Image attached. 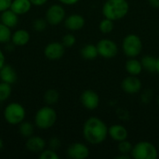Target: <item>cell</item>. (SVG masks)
<instances>
[{"mask_svg":"<svg viewBox=\"0 0 159 159\" xmlns=\"http://www.w3.org/2000/svg\"><path fill=\"white\" fill-rule=\"evenodd\" d=\"M82 133L87 143L97 145L106 140L108 136V127L99 117L92 116L84 123Z\"/></svg>","mask_w":159,"mask_h":159,"instance_id":"1","label":"cell"},{"mask_svg":"<svg viewBox=\"0 0 159 159\" xmlns=\"http://www.w3.org/2000/svg\"><path fill=\"white\" fill-rule=\"evenodd\" d=\"M129 11V4L127 0H106L102 6L103 17L114 21L125 18Z\"/></svg>","mask_w":159,"mask_h":159,"instance_id":"2","label":"cell"},{"mask_svg":"<svg viewBox=\"0 0 159 159\" xmlns=\"http://www.w3.org/2000/svg\"><path fill=\"white\" fill-rule=\"evenodd\" d=\"M34 124L40 129L52 128L57 121V112L50 106H44L37 110L34 115Z\"/></svg>","mask_w":159,"mask_h":159,"instance_id":"3","label":"cell"},{"mask_svg":"<svg viewBox=\"0 0 159 159\" xmlns=\"http://www.w3.org/2000/svg\"><path fill=\"white\" fill-rule=\"evenodd\" d=\"M26 116L25 108L22 104L19 102H10L8 103L3 112V116L5 121L12 126H17L24 121Z\"/></svg>","mask_w":159,"mask_h":159,"instance_id":"4","label":"cell"},{"mask_svg":"<svg viewBox=\"0 0 159 159\" xmlns=\"http://www.w3.org/2000/svg\"><path fill=\"white\" fill-rule=\"evenodd\" d=\"M130 157L134 159H157L158 151L152 143L142 141L133 145Z\"/></svg>","mask_w":159,"mask_h":159,"instance_id":"5","label":"cell"},{"mask_svg":"<svg viewBox=\"0 0 159 159\" xmlns=\"http://www.w3.org/2000/svg\"><path fill=\"white\" fill-rule=\"evenodd\" d=\"M122 49L128 58H137L143 50V41L134 34L126 35L122 42Z\"/></svg>","mask_w":159,"mask_h":159,"instance_id":"6","label":"cell"},{"mask_svg":"<svg viewBox=\"0 0 159 159\" xmlns=\"http://www.w3.org/2000/svg\"><path fill=\"white\" fill-rule=\"evenodd\" d=\"M66 13L64 7L60 4H53L46 11V20L48 24L56 26L64 21Z\"/></svg>","mask_w":159,"mask_h":159,"instance_id":"7","label":"cell"},{"mask_svg":"<svg viewBox=\"0 0 159 159\" xmlns=\"http://www.w3.org/2000/svg\"><path fill=\"white\" fill-rule=\"evenodd\" d=\"M99 56L104 59H113L118 53V47L116 43L109 38H103L97 43Z\"/></svg>","mask_w":159,"mask_h":159,"instance_id":"8","label":"cell"},{"mask_svg":"<svg viewBox=\"0 0 159 159\" xmlns=\"http://www.w3.org/2000/svg\"><path fill=\"white\" fill-rule=\"evenodd\" d=\"M80 102L87 110L93 111L100 105V96L92 89H86L80 95Z\"/></svg>","mask_w":159,"mask_h":159,"instance_id":"9","label":"cell"},{"mask_svg":"<svg viewBox=\"0 0 159 159\" xmlns=\"http://www.w3.org/2000/svg\"><path fill=\"white\" fill-rule=\"evenodd\" d=\"M143 84L139 77L136 75H129L125 77L121 82V89L123 91L129 95H135L142 90Z\"/></svg>","mask_w":159,"mask_h":159,"instance_id":"10","label":"cell"},{"mask_svg":"<svg viewBox=\"0 0 159 159\" xmlns=\"http://www.w3.org/2000/svg\"><path fill=\"white\" fill-rule=\"evenodd\" d=\"M65 52V47L60 42L48 43L44 48V55L50 61H57L62 58Z\"/></svg>","mask_w":159,"mask_h":159,"instance_id":"11","label":"cell"},{"mask_svg":"<svg viewBox=\"0 0 159 159\" xmlns=\"http://www.w3.org/2000/svg\"><path fill=\"white\" fill-rule=\"evenodd\" d=\"M67 156L72 159H86L89 156V149L83 143H74L67 148Z\"/></svg>","mask_w":159,"mask_h":159,"instance_id":"12","label":"cell"},{"mask_svg":"<svg viewBox=\"0 0 159 159\" xmlns=\"http://www.w3.org/2000/svg\"><path fill=\"white\" fill-rule=\"evenodd\" d=\"M85 18L80 14H71L64 19V26L69 31H78L85 26Z\"/></svg>","mask_w":159,"mask_h":159,"instance_id":"13","label":"cell"},{"mask_svg":"<svg viewBox=\"0 0 159 159\" xmlns=\"http://www.w3.org/2000/svg\"><path fill=\"white\" fill-rule=\"evenodd\" d=\"M46 141L40 136L32 135L31 137L27 138L25 143L26 149L31 153H41L46 148Z\"/></svg>","mask_w":159,"mask_h":159,"instance_id":"14","label":"cell"},{"mask_svg":"<svg viewBox=\"0 0 159 159\" xmlns=\"http://www.w3.org/2000/svg\"><path fill=\"white\" fill-rule=\"evenodd\" d=\"M108 136L112 140L119 143L121 141L128 139L129 131L124 126L116 124V125H112L110 128H108Z\"/></svg>","mask_w":159,"mask_h":159,"instance_id":"15","label":"cell"},{"mask_svg":"<svg viewBox=\"0 0 159 159\" xmlns=\"http://www.w3.org/2000/svg\"><path fill=\"white\" fill-rule=\"evenodd\" d=\"M18 75L16 70L10 64H4V66L0 69V79L2 82L8 83L10 85L14 84L17 81Z\"/></svg>","mask_w":159,"mask_h":159,"instance_id":"16","label":"cell"},{"mask_svg":"<svg viewBox=\"0 0 159 159\" xmlns=\"http://www.w3.org/2000/svg\"><path fill=\"white\" fill-rule=\"evenodd\" d=\"M30 34L25 29H18L11 34L10 42L13 43L17 47H22L29 43L30 41Z\"/></svg>","mask_w":159,"mask_h":159,"instance_id":"17","label":"cell"},{"mask_svg":"<svg viewBox=\"0 0 159 159\" xmlns=\"http://www.w3.org/2000/svg\"><path fill=\"white\" fill-rule=\"evenodd\" d=\"M32 6L30 0H12L9 8L20 16L28 13L31 10Z\"/></svg>","mask_w":159,"mask_h":159,"instance_id":"18","label":"cell"},{"mask_svg":"<svg viewBox=\"0 0 159 159\" xmlns=\"http://www.w3.org/2000/svg\"><path fill=\"white\" fill-rule=\"evenodd\" d=\"M0 21L7 25L9 28H13L17 26L19 22V15H17L15 12H13L10 8L4 10L1 12L0 15Z\"/></svg>","mask_w":159,"mask_h":159,"instance_id":"19","label":"cell"},{"mask_svg":"<svg viewBox=\"0 0 159 159\" xmlns=\"http://www.w3.org/2000/svg\"><path fill=\"white\" fill-rule=\"evenodd\" d=\"M125 69L129 75H136V76H138L143 70L141 61L137 60L136 58H129L126 61Z\"/></svg>","mask_w":159,"mask_h":159,"instance_id":"20","label":"cell"},{"mask_svg":"<svg viewBox=\"0 0 159 159\" xmlns=\"http://www.w3.org/2000/svg\"><path fill=\"white\" fill-rule=\"evenodd\" d=\"M81 57L86 60H94L99 56L97 46L93 44H87L85 45L80 51Z\"/></svg>","mask_w":159,"mask_h":159,"instance_id":"21","label":"cell"},{"mask_svg":"<svg viewBox=\"0 0 159 159\" xmlns=\"http://www.w3.org/2000/svg\"><path fill=\"white\" fill-rule=\"evenodd\" d=\"M143 70L148 73H157V58L151 55H145L141 60Z\"/></svg>","mask_w":159,"mask_h":159,"instance_id":"22","label":"cell"},{"mask_svg":"<svg viewBox=\"0 0 159 159\" xmlns=\"http://www.w3.org/2000/svg\"><path fill=\"white\" fill-rule=\"evenodd\" d=\"M60 99V94L58 90L54 89H48L45 94H44V101L48 105H53L59 102Z\"/></svg>","mask_w":159,"mask_h":159,"instance_id":"23","label":"cell"},{"mask_svg":"<svg viewBox=\"0 0 159 159\" xmlns=\"http://www.w3.org/2000/svg\"><path fill=\"white\" fill-rule=\"evenodd\" d=\"M19 126V132L20 134L24 137V138H29L34 134V125L28 121H22L20 124L18 125Z\"/></svg>","mask_w":159,"mask_h":159,"instance_id":"24","label":"cell"},{"mask_svg":"<svg viewBox=\"0 0 159 159\" xmlns=\"http://www.w3.org/2000/svg\"><path fill=\"white\" fill-rule=\"evenodd\" d=\"M11 28L0 21V44H7L11 39Z\"/></svg>","mask_w":159,"mask_h":159,"instance_id":"25","label":"cell"},{"mask_svg":"<svg viewBox=\"0 0 159 159\" xmlns=\"http://www.w3.org/2000/svg\"><path fill=\"white\" fill-rule=\"evenodd\" d=\"M99 29L104 34L112 33L113 30L115 29L114 20H112L110 19H107V18H104L103 20H101V22L99 24Z\"/></svg>","mask_w":159,"mask_h":159,"instance_id":"26","label":"cell"},{"mask_svg":"<svg viewBox=\"0 0 159 159\" xmlns=\"http://www.w3.org/2000/svg\"><path fill=\"white\" fill-rule=\"evenodd\" d=\"M11 92H12L11 85L1 81V83H0V102L7 101L10 97Z\"/></svg>","mask_w":159,"mask_h":159,"instance_id":"27","label":"cell"},{"mask_svg":"<svg viewBox=\"0 0 159 159\" xmlns=\"http://www.w3.org/2000/svg\"><path fill=\"white\" fill-rule=\"evenodd\" d=\"M133 145L130 142L124 140L118 143L117 145V150L120 154H125V155H130L131 151H132Z\"/></svg>","mask_w":159,"mask_h":159,"instance_id":"28","label":"cell"},{"mask_svg":"<svg viewBox=\"0 0 159 159\" xmlns=\"http://www.w3.org/2000/svg\"><path fill=\"white\" fill-rule=\"evenodd\" d=\"M39 158L40 159H59L60 157L56 153L55 150L52 149H44L41 153H39Z\"/></svg>","mask_w":159,"mask_h":159,"instance_id":"29","label":"cell"},{"mask_svg":"<svg viewBox=\"0 0 159 159\" xmlns=\"http://www.w3.org/2000/svg\"><path fill=\"white\" fill-rule=\"evenodd\" d=\"M48 25V21L46 20V19H42V18H38L35 19L33 21V29L36 32H42L47 28Z\"/></svg>","mask_w":159,"mask_h":159,"instance_id":"30","label":"cell"},{"mask_svg":"<svg viewBox=\"0 0 159 159\" xmlns=\"http://www.w3.org/2000/svg\"><path fill=\"white\" fill-rule=\"evenodd\" d=\"M76 42V38L73 34H66L62 36L61 43L65 48H72Z\"/></svg>","mask_w":159,"mask_h":159,"instance_id":"31","label":"cell"},{"mask_svg":"<svg viewBox=\"0 0 159 159\" xmlns=\"http://www.w3.org/2000/svg\"><path fill=\"white\" fill-rule=\"evenodd\" d=\"M48 147L52 150H58L61 147V141L58 137H52L48 141Z\"/></svg>","mask_w":159,"mask_h":159,"instance_id":"32","label":"cell"},{"mask_svg":"<svg viewBox=\"0 0 159 159\" xmlns=\"http://www.w3.org/2000/svg\"><path fill=\"white\" fill-rule=\"evenodd\" d=\"M152 97H153V91L150 89H146L142 94V102L144 103H148L150 102V100L152 99Z\"/></svg>","mask_w":159,"mask_h":159,"instance_id":"33","label":"cell"},{"mask_svg":"<svg viewBox=\"0 0 159 159\" xmlns=\"http://www.w3.org/2000/svg\"><path fill=\"white\" fill-rule=\"evenodd\" d=\"M12 0H0V13L10 7Z\"/></svg>","mask_w":159,"mask_h":159,"instance_id":"34","label":"cell"},{"mask_svg":"<svg viewBox=\"0 0 159 159\" xmlns=\"http://www.w3.org/2000/svg\"><path fill=\"white\" fill-rule=\"evenodd\" d=\"M58 1L66 6H74L75 4H77L80 0H58Z\"/></svg>","mask_w":159,"mask_h":159,"instance_id":"35","label":"cell"},{"mask_svg":"<svg viewBox=\"0 0 159 159\" xmlns=\"http://www.w3.org/2000/svg\"><path fill=\"white\" fill-rule=\"evenodd\" d=\"M32 5L33 6H36V7H41V6H44L48 0H30Z\"/></svg>","mask_w":159,"mask_h":159,"instance_id":"36","label":"cell"},{"mask_svg":"<svg viewBox=\"0 0 159 159\" xmlns=\"http://www.w3.org/2000/svg\"><path fill=\"white\" fill-rule=\"evenodd\" d=\"M6 63V57L4 52L2 51V49L0 48V69L4 66V64Z\"/></svg>","mask_w":159,"mask_h":159,"instance_id":"37","label":"cell"},{"mask_svg":"<svg viewBox=\"0 0 159 159\" xmlns=\"http://www.w3.org/2000/svg\"><path fill=\"white\" fill-rule=\"evenodd\" d=\"M149 5L153 7L159 8V0H147Z\"/></svg>","mask_w":159,"mask_h":159,"instance_id":"38","label":"cell"},{"mask_svg":"<svg viewBox=\"0 0 159 159\" xmlns=\"http://www.w3.org/2000/svg\"><path fill=\"white\" fill-rule=\"evenodd\" d=\"M130 156L129 155H125V154H120L119 156L116 157V159H129Z\"/></svg>","mask_w":159,"mask_h":159,"instance_id":"39","label":"cell"},{"mask_svg":"<svg viewBox=\"0 0 159 159\" xmlns=\"http://www.w3.org/2000/svg\"><path fill=\"white\" fill-rule=\"evenodd\" d=\"M157 73L159 74V57L157 58Z\"/></svg>","mask_w":159,"mask_h":159,"instance_id":"40","label":"cell"},{"mask_svg":"<svg viewBox=\"0 0 159 159\" xmlns=\"http://www.w3.org/2000/svg\"><path fill=\"white\" fill-rule=\"evenodd\" d=\"M3 146H4V143H3V140L0 138V150L3 149Z\"/></svg>","mask_w":159,"mask_h":159,"instance_id":"41","label":"cell"},{"mask_svg":"<svg viewBox=\"0 0 159 159\" xmlns=\"http://www.w3.org/2000/svg\"><path fill=\"white\" fill-rule=\"evenodd\" d=\"M157 104H158V106H159V96H158V98H157Z\"/></svg>","mask_w":159,"mask_h":159,"instance_id":"42","label":"cell"}]
</instances>
